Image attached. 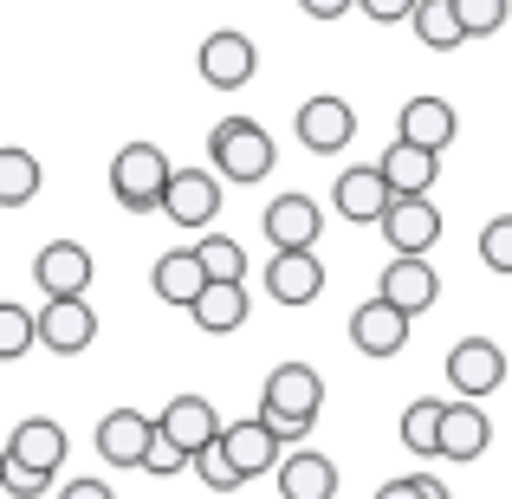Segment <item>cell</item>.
<instances>
[{"label": "cell", "mask_w": 512, "mask_h": 499, "mask_svg": "<svg viewBox=\"0 0 512 499\" xmlns=\"http://www.w3.org/2000/svg\"><path fill=\"white\" fill-rule=\"evenodd\" d=\"M318 409H325V376H318L312 363H279V370L266 376L260 422L273 428L279 441H305L312 422H318Z\"/></svg>", "instance_id": "6da1fadb"}, {"label": "cell", "mask_w": 512, "mask_h": 499, "mask_svg": "<svg viewBox=\"0 0 512 499\" xmlns=\"http://www.w3.org/2000/svg\"><path fill=\"white\" fill-rule=\"evenodd\" d=\"M208 156H214V175H221V182H260V175H273V163H279L266 124H253V117H221V124L208 130Z\"/></svg>", "instance_id": "7a4b0ae2"}, {"label": "cell", "mask_w": 512, "mask_h": 499, "mask_svg": "<svg viewBox=\"0 0 512 499\" xmlns=\"http://www.w3.org/2000/svg\"><path fill=\"white\" fill-rule=\"evenodd\" d=\"M169 182H175V169L156 143H124V150L111 156V195L124 201L130 214H156L169 201Z\"/></svg>", "instance_id": "3957f363"}, {"label": "cell", "mask_w": 512, "mask_h": 499, "mask_svg": "<svg viewBox=\"0 0 512 499\" xmlns=\"http://www.w3.org/2000/svg\"><path fill=\"white\" fill-rule=\"evenodd\" d=\"M448 383H454L461 402L493 396V389L506 383V350L493 344V337H461V344L448 350Z\"/></svg>", "instance_id": "277c9868"}, {"label": "cell", "mask_w": 512, "mask_h": 499, "mask_svg": "<svg viewBox=\"0 0 512 499\" xmlns=\"http://www.w3.org/2000/svg\"><path fill=\"white\" fill-rule=\"evenodd\" d=\"M195 65H201V78H208L214 91H240L253 72H260V46H253L247 33H234V26H221V33L201 39Z\"/></svg>", "instance_id": "5b68a950"}, {"label": "cell", "mask_w": 512, "mask_h": 499, "mask_svg": "<svg viewBox=\"0 0 512 499\" xmlns=\"http://www.w3.org/2000/svg\"><path fill=\"white\" fill-rule=\"evenodd\" d=\"M266 240H273V253H312L318 234H325V214H318L312 195H273L260 214Z\"/></svg>", "instance_id": "8992f818"}, {"label": "cell", "mask_w": 512, "mask_h": 499, "mask_svg": "<svg viewBox=\"0 0 512 499\" xmlns=\"http://www.w3.org/2000/svg\"><path fill=\"white\" fill-rule=\"evenodd\" d=\"M156 428H163V435L188 454V461H195L201 448H214V441L227 435V422L214 415V402H208V396H175V402H163V409H156Z\"/></svg>", "instance_id": "52a82bcc"}, {"label": "cell", "mask_w": 512, "mask_h": 499, "mask_svg": "<svg viewBox=\"0 0 512 499\" xmlns=\"http://www.w3.org/2000/svg\"><path fill=\"white\" fill-rule=\"evenodd\" d=\"M150 286H156V299H163V305H182V312H195L201 292H208L214 279H208V266H201L195 247H169V253H156Z\"/></svg>", "instance_id": "ba28073f"}, {"label": "cell", "mask_w": 512, "mask_h": 499, "mask_svg": "<svg viewBox=\"0 0 512 499\" xmlns=\"http://www.w3.org/2000/svg\"><path fill=\"white\" fill-rule=\"evenodd\" d=\"M91 337H98V312L85 299H46L39 305V344L52 357H78V350H91Z\"/></svg>", "instance_id": "9c48e42d"}, {"label": "cell", "mask_w": 512, "mask_h": 499, "mask_svg": "<svg viewBox=\"0 0 512 499\" xmlns=\"http://www.w3.org/2000/svg\"><path fill=\"white\" fill-rule=\"evenodd\" d=\"M33 279H39V292H46V299H85V286H91V253L78 247V240H46V247H39V260H33Z\"/></svg>", "instance_id": "30bf717a"}, {"label": "cell", "mask_w": 512, "mask_h": 499, "mask_svg": "<svg viewBox=\"0 0 512 499\" xmlns=\"http://www.w3.org/2000/svg\"><path fill=\"white\" fill-rule=\"evenodd\" d=\"M150 448H156V422L143 409H111L98 422V454L111 467H143V461H150Z\"/></svg>", "instance_id": "8fae6325"}, {"label": "cell", "mask_w": 512, "mask_h": 499, "mask_svg": "<svg viewBox=\"0 0 512 499\" xmlns=\"http://www.w3.org/2000/svg\"><path fill=\"white\" fill-rule=\"evenodd\" d=\"M350 137H357V111L344 98H305L299 104V143L312 156H338Z\"/></svg>", "instance_id": "7c38bea8"}, {"label": "cell", "mask_w": 512, "mask_h": 499, "mask_svg": "<svg viewBox=\"0 0 512 499\" xmlns=\"http://www.w3.org/2000/svg\"><path fill=\"white\" fill-rule=\"evenodd\" d=\"M389 208H396V188H389V175L383 169H344L338 175V214L344 221H357V227H383L389 221Z\"/></svg>", "instance_id": "4fadbf2b"}, {"label": "cell", "mask_w": 512, "mask_h": 499, "mask_svg": "<svg viewBox=\"0 0 512 499\" xmlns=\"http://www.w3.org/2000/svg\"><path fill=\"white\" fill-rule=\"evenodd\" d=\"M350 344H357L363 357H396V350L409 344V312H396L389 299H363L357 312H350Z\"/></svg>", "instance_id": "5bb4252c"}, {"label": "cell", "mask_w": 512, "mask_h": 499, "mask_svg": "<svg viewBox=\"0 0 512 499\" xmlns=\"http://www.w3.org/2000/svg\"><path fill=\"white\" fill-rule=\"evenodd\" d=\"M221 175H208V169H175V182H169V201H163V214L175 227H208L214 214H221Z\"/></svg>", "instance_id": "9a60e30c"}, {"label": "cell", "mask_w": 512, "mask_h": 499, "mask_svg": "<svg viewBox=\"0 0 512 499\" xmlns=\"http://www.w3.org/2000/svg\"><path fill=\"white\" fill-rule=\"evenodd\" d=\"M383 240L396 247V260H428V247L441 240V208L435 201H396L383 221Z\"/></svg>", "instance_id": "2e32d148"}, {"label": "cell", "mask_w": 512, "mask_h": 499, "mask_svg": "<svg viewBox=\"0 0 512 499\" xmlns=\"http://www.w3.org/2000/svg\"><path fill=\"white\" fill-rule=\"evenodd\" d=\"M376 299H389L396 312H428V305L441 299V273L428 260H389L383 279H376Z\"/></svg>", "instance_id": "e0dca14e"}, {"label": "cell", "mask_w": 512, "mask_h": 499, "mask_svg": "<svg viewBox=\"0 0 512 499\" xmlns=\"http://www.w3.org/2000/svg\"><path fill=\"white\" fill-rule=\"evenodd\" d=\"M454 130H461V117H454L448 98H409L396 117V143H415V150H435V156L454 143Z\"/></svg>", "instance_id": "ac0fdd59"}, {"label": "cell", "mask_w": 512, "mask_h": 499, "mask_svg": "<svg viewBox=\"0 0 512 499\" xmlns=\"http://www.w3.org/2000/svg\"><path fill=\"white\" fill-rule=\"evenodd\" d=\"M266 292L279 305H312L325 292V260L318 253H273L266 260Z\"/></svg>", "instance_id": "d6986e66"}, {"label": "cell", "mask_w": 512, "mask_h": 499, "mask_svg": "<svg viewBox=\"0 0 512 499\" xmlns=\"http://www.w3.org/2000/svg\"><path fill=\"white\" fill-rule=\"evenodd\" d=\"M65 448H72V441H65V428L59 422H46V415H33V422H20L7 435V461H20V467H33V474H59V461H65Z\"/></svg>", "instance_id": "ffe728a7"}, {"label": "cell", "mask_w": 512, "mask_h": 499, "mask_svg": "<svg viewBox=\"0 0 512 499\" xmlns=\"http://www.w3.org/2000/svg\"><path fill=\"white\" fill-rule=\"evenodd\" d=\"M279 499H338V461L318 448H299L279 461Z\"/></svg>", "instance_id": "44dd1931"}, {"label": "cell", "mask_w": 512, "mask_h": 499, "mask_svg": "<svg viewBox=\"0 0 512 499\" xmlns=\"http://www.w3.org/2000/svg\"><path fill=\"white\" fill-rule=\"evenodd\" d=\"M493 448V422L480 402H448V422H441V461H480Z\"/></svg>", "instance_id": "7402d4cb"}, {"label": "cell", "mask_w": 512, "mask_h": 499, "mask_svg": "<svg viewBox=\"0 0 512 499\" xmlns=\"http://www.w3.org/2000/svg\"><path fill=\"white\" fill-rule=\"evenodd\" d=\"M221 448H227V461H234V467H240V474H247V480H253V474H266V467H273V474H279V461H286V454H279V448H286V441H279L273 428L260 422V415H253V422H227Z\"/></svg>", "instance_id": "603a6c76"}, {"label": "cell", "mask_w": 512, "mask_h": 499, "mask_svg": "<svg viewBox=\"0 0 512 499\" xmlns=\"http://www.w3.org/2000/svg\"><path fill=\"white\" fill-rule=\"evenodd\" d=\"M376 169L389 175L396 201H428V188H435V175H441V156L435 150H415V143H389Z\"/></svg>", "instance_id": "cb8c5ba5"}, {"label": "cell", "mask_w": 512, "mask_h": 499, "mask_svg": "<svg viewBox=\"0 0 512 499\" xmlns=\"http://www.w3.org/2000/svg\"><path fill=\"white\" fill-rule=\"evenodd\" d=\"M188 318H195L208 337L240 331V325H247V286H208V292H201V305H195Z\"/></svg>", "instance_id": "d4e9b609"}, {"label": "cell", "mask_w": 512, "mask_h": 499, "mask_svg": "<svg viewBox=\"0 0 512 499\" xmlns=\"http://www.w3.org/2000/svg\"><path fill=\"white\" fill-rule=\"evenodd\" d=\"M441 422H448V402L415 396L409 409H402V448L409 454H441Z\"/></svg>", "instance_id": "484cf974"}, {"label": "cell", "mask_w": 512, "mask_h": 499, "mask_svg": "<svg viewBox=\"0 0 512 499\" xmlns=\"http://www.w3.org/2000/svg\"><path fill=\"white\" fill-rule=\"evenodd\" d=\"M415 39H422L428 52H454L467 39L461 7H454V0H422V13H415Z\"/></svg>", "instance_id": "4316f807"}, {"label": "cell", "mask_w": 512, "mask_h": 499, "mask_svg": "<svg viewBox=\"0 0 512 499\" xmlns=\"http://www.w3.org/2000/svg\"><path fill=\"white\" fill-rule=\"evenodd\" d=\"M195 253H201V266H208V279H214V286H247V247H240V240L208 234Z\"/></svg>", "instance_id": "83f0119b"}, {"label": "cell", "mask_w": 512, "mask_h": 499, "mask_svg": "<svg viewBox=\"0 0 512 499\" xmlns=\"http://www.w3.org/2000/svg\"><path fill=\"white\" fill-rule=\"evenodd\" d=\"M33 195H39L33 150H0V201H7V208H26Z\"/></svg>", "instance_id": "f1b7e54d"}, {"label": "cell", "mask_w": 512, "mask_h": 499, "mask_svg": "<svg viewBox=\"0 0 512 499\" xmlns=\"http://www.w3.org/2000/svg\"><path fill=\"white\" fill-rule=\"evenodd\" d=\"M39 337V312H26V305H0V357H26Z\"/></svg>", "instance_id": "f546056e"}, {"label": "cell", "mask_w": 512, "mask_h": 499, "mask_svg": "<svg viewBox=\"0 0 512 499\" xmlns=\"http://www.w3.org/2000/svg\"><path fill=\"white\" fill-rule=\"evenodd\" d=\"M195 480H201L208 493H240V487H247V474H240V467L227 461V448H221V441L195 454Z\"/></svg>", "instance_id": "4dcf8cb0"}, {"label": "cell", "mask_w": 512, "mask_h": 499, "mask_svg": "<svg viewBox=\"0 0 512 499\" xmlns=\"http://www.w3.org/2000/svg\"><path fill=\"white\" fill-rule=\"evenodd\" d=\"M480 260H487V273H512V214L480 227Z\"/></svg>", "instance_id": "1f68e13d"}, {"label": "cell", "mask_w": 512, "mask_h": 499, "mask_svg": "<svg viewBox=\"0 0 512 499\" xmlns=\"http://www.w3.org/2000/svg\"><path fill=\"white\" fill-rule=\"evenodd\" d=\"M454 7H461L467 39H487V33H500V26H506V0H454Z\"/></svg>", "instance_id": "d6a6232c"}, {"label": "cell", "mask_w": 512, "mask_h": 499, "mask_svg": "<svg viewBox=\"0 0 512 499\" xmlns=\"http://www.w3.org/2000/svg\"><path fill=\"white\" fill-rule=\"evenodd\" d=\"M376 499H448V487H441L435 474H402V480H389V487H376Z\"/></svg>", "instance_id": "836d02e7"}, {"label": "cell", "mask_w": 512, "mask_h": 499, "mask_svg": "<svg viewBox=\"0 0 512 499\" xmlns=\"http://www.w3.org/2000/svg\"><path fill=\"white\" fill-rule=\"evenodd\" d=\"M0 480H7V493H13V499H39V493H52V480H46V474H33V467L7 461V454H0Z\"/></svg>", "instance_id": "e575fe53"}, {"label": "cell", "mask_w": 512, "mask_h": 499, "mask_svg": "<svg viewBox=\"0 0 512 499\" xmlns=\"http://www.w3.org/2000/svg\"><path fill=\"white\" fill-rule=\"evenodd\" d=\"M357 7H363V20H376V26H402V20L422 13V0H357Z\"/></svg>", "instance_id": "d590c367"}, {"label": "cell", "mask_w": 512, "mask_h": 499, "mask_svg": "<svg viewBox=\"0 0 512 499\" xmlns=\"http://www.w3.org/2000/svg\"><path fill=\"white\" fill-rule=\"evenodd\" d=\"M143 467H150V474H182V467H195V461H188L163 428H156V448H150V461H143Z\"/></svg>", "instance_id": "8d00e7d4"}, {"label": "cell", "mask_w": 512, "mask_h": 499, "mask_svg": "<svg viewBox=\"0 0 512 499\" xmlns=\"http://www.w3.org/2000/svg\"><path fill=\"white\" fill-rule=\"evenodd\" d=\"M305 13H312V20H344L350 7H357V0H299Z\"/></svg>", "instance_id": "74e56055"}, {"label": "cell", "mask_w": 512, "mask_h": 499, "mask_svg": "<svg viewBox=\"0 0 512 499\" xmlns=\"http://www.w3.org/2000/svg\"><path fill=\"white\" fill-rule=\"evenodd\" d=\"M59 499H117V493L104 487V480H72V487H65Z\"/></svg>", "instance_id": "f35d334b"}]
</instances>
